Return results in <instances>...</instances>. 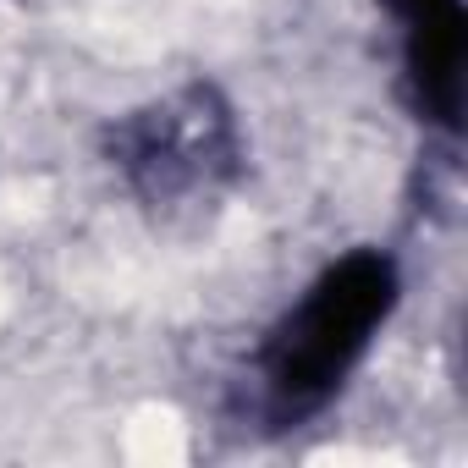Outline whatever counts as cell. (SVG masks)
Here are the masks:
<instances>
[{"label":"cell","instance_id":"1","mask_svg":"<svg viewBox=\"0 0 468 468\" xmlns=\"http://www.w3.org/2000/svg\"><path fill=\"white\" fill-rule=\"evenodd\" d=\"M391 303H397V265L386 254H347L342 265H331L265 347L271 413L276 419L314 413L347 380V369L358 364Z\"/></svg>","mask_w":468,"mask_h":468},{"label":"cell","instance_id":"2","mask_svg":"<svg viewBox=\"0 0 468 468\" xmlns=\"http://www.w3.org/2000/svg\"><path fill=\"white\" fill-rule=\"evenodd\" d=\"M408 17V67L435 122H457L463 105V0H397Z\"/></svg>","mask_w":468,"mask_h":468}]
</instances>
